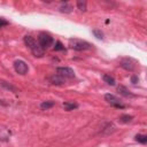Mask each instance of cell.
<instances>
[{
  "label": "cell",
  "instance_id": "cell-1",
  "mask_svg": "<svg viewBox=\"0 0 147 147\" xmlns=\"http://www.w3.org/2000/svg\"><path fill=\"white\" fill-rule=\"evenodd\" d=\"M24 44L30 48V51L33 53L34 56H42L44 55V49L40 47V45L36 41V39L31 36H24Z\"/></svg>",
  "mask_w": 147,
  "mask_h": 147
},
{
  "label": "cell",
  "instance_id": "cell-2",
  "mask_svg": "<svg viewBox=\"0 0 147 147\" xmlns=\"http://www.w3.org/2000/svg\"><path fill=\"white\" fill-rule=\"evenodd\" d=\"M69 46L75 49V51H87L92 48V45L83 39H77V38H71L69 40Z\"/></svg>",
  "mask_w": 147,
  "mask_h": 147
},
{
  "label": "cell",
  "instance_id": "cell-3",
  "mask_svg": "<svg viewBox=\"0 0 147 147\" xmlns=\"http://www.w3.org/2000/svg\"><path fill=\"white\" fill-rule=\"evenodd\" d=\"M53 41H54V40H53V37H52L51 34L46 33V32H41V33L39 34V37H38V44L40 45V47H41L42 49L48 48L49 46H52Z\"/></svg>",
  "mask_w": 147,
  "mask_h": 147
},
{
  "label": "cell",
  "instance_id": "cell-4",
  "mask_svg": "<svg viewBox=\"0 0 147 147\" xmlns=\"http://www.w3.org/2000/svg\"><path fill=\"white\" fill-rule=\"evenodd\" d=\"M105 99H106V101L110 105V106H113V107H115V108H118V109H124L125 108V105L124 103H122V101L117 98V96H115L114 94H106L105 95Z\"/></svg>",
  "mask_w": 147,
  "mask_h": 147
},
{
  "label": "cell",
  "instance_id": "cell-5",
  "mask_svg": "<svg viewBox=\"0 0 147 147\" xmlns=\"http://www.w3.org/2000/svg\"><path fill=\"white\" fill-rule=\"evenodd\" d=\"M56 74L65 79H71V78H75V72L71 68L69 67H59L56 68Z\"/></svg>",
  "mask_w": 147,
  "mask_h": 147
},
{
  "label": "cell",
  "instance_id": "cell-6",
  "mask_svg": "<svg viewBox=\"0 0 147 147\" xmlns=\"http://www.w3.org/2000/svg\"><path fill=\"white\" fill-rule=\"evenodd\" d=\"M14 69H15V71H16L17 74H20V75H25V74L28 72V70H29V67H28V64H26L24 61H22V60H16V61L14 62Z\"/></svg>",
  "mask_w": 147,
  "mask_h": 147
},
{
  "label": "cell",
  "instance_id": "cell-7",
  "mask_svg": "<svg viewBox=\"0 0 147 147\" xmlns=\"http://www.w3.org/2000/svg\"><path fill=\"white\" fill-rule=\"evenodd\" d=\"M48 80H49L52 84H54V85H62L63 83H65V78H63V77L59 76L57 74L52 75V76L48 78Z\"/></svg>",
  "mask_w": 147,
  "mask_h": 147
},
{
  "label": "cell",
  "instance_id": "cell-8",
  "mask_svg": "<svg viewBox=\"0 0 147 147\" xmlns=\"http://www.w3.org/2000/svg\"><path fill=\"white\" fill-rule=\"evenodd\" d=\"M121 67L124 68L125 70H129V71H133V70L136 69V65H134V64L132 63V61L129 60V59H123V60L121 61Z\"/></svg>",
  "mask_w": 147,
  "mask_h": 147
},
{
  "label": "cell",
  "instance_id": "cell-9",
  "mask_svg": "<svg viewBox=\"0 0 147 147\" xmlns=\"http://www.w3.org/2000/svg\"><path fill=\"white\" fill-rule=\"evenodd\" d=\"M117 91H118L119 94H122V95H124V96H126V98H134V96H136L133 93H131V92H130L125 86H123V85H119V86L117 87Z\"/></svg>",
  "mask_w": 147,
  "mask_h": 147
},
{
  "label": "cell",
  "instance_id": "cell-10",
  "mask_svg": "<svg viewBox=\"0 0 147 147\" xmlns=\"http://www.w3.org/2000/svg\"><path fill=\"white\" fill-rule=\"evenodd\" d=\"M63 108H64V110H74V109H76V108H78V103H76V102H71V101H65V102H63Z\"/></svg>",
  "mask_w": 147,
  "mask_h": 147
},
{
  "label": "cell",
  "instance_id": "cell-11",
  "mask_svg": "<svg viewBox=\"0 0 147 147\" xmlns=\"http://www.w3.org/2000/svg\"><path fill=\"white\" fill-rule=\"evenodd\" d=\"M54 105H55V102L52 101V100H49V101H42V102L40 103V108L44 109V110H47V109L54 107Z\"/></svg>",
  "mask_w": 147,
  "mask_h": 147
},
{
  "label": "cell",
  "instance_id": "cell-12",
  "mask_svg": "<svg viewBox=\"0 0 147 147\" xmlns=\"http://www.w3.org/2000/svg\"><path fill=\"white\" fill-rule=\"evenodd\" d=\"M102 79H103L108 85H111V86H114L115 83H116V82H115V78L111 77L110 75H103V76H102Z\"/></svg>",
  "mask_w": 147,
  "mask_h": 147
},
{
  "label": "cell",
  "instance_id": "cell-13",
  "mask_svg": "<svg viewBox=\"0 0 147 147\" xmlns=\"http://www.w3.org/2000/svg\"><path fill=\"white\" fill-rule=\"evenodd\" d=\"M134 139H136V141H138V142H140L142 145H145L147 142V136L146 134H137L134 137Z\"/></svg>",
  "mask_w": 147,
  "mask_h": 147
},
{
  "label": "cell",
  "instance_id": "cell-14",
  "mask_svg": "<svg viewBox=\"0 0 147 147\" xmlns=\"http://www.w3.org/2000/svg\"><path fill=\"white\" fill-rule=\"evenodd\" d=\"M72 9H74L72 6H70L69 3H64L60 7V11H62V13H71Z\"/></svg>",
  "mask_w": 147,
  "mask_h": 147
},
{
  "label": "cell",
  "instance_id": "cell-15",
  "mask_svg": "<svg viewBox=\"0 0 147 147\" xmlns=\"http://www.w3.org/2000/svg\"><path fill=\"white\" fill-rule=\"evenodd\" d=\"M118 119H119L121 123H129V122H131L133 119V116H131V115H122V116H119Z\"/></svg>",
  "mask_w": 147,
  "mask_h": 147
},
{
  "label": "cell",
  "instance_id": "cell-16",
  "mask_svg": "<svg viewBox=\"0 0 147 147\" xmlns=\"http://www.w3.org/2000/svg\"><path fill=\"white\" fill-rule=\"evenodd\" d=\"M77 8L82 11H85L86 10V1H82V0L77 1Z\"/></svg>",
  "mask_w": 147,
  "mask_h": 147
},
{
  "label": "cell",
  "instance_id": "cell-17",
  "mask_svg": "<svg viewBox=\"0 0 147 147\" xmlns=\"http://www.w3.org/2000/svg\"><path fill=\"white\" fill-rule=\"evenodd\" d=\"M6 88H8V90H10V91H13V92H17V88L15 87V86H13V85H10V84H7V82H3V80H1L0 82Z\"/></svg>",
  "mask_w": 147,
  "mask_h": 147
},
{
  "label": "cell",
  "instance_id": "cell-18",
  "mask_svg": "<svg viewBox=\"0 0 147 147\" xmlns=\"http://www.w3.org/2000/svg\"><path fill=\"white\" fill-rule=\"evenodd\" d=\"M54 49L55 51H64V46L61 41H56L55 42V46H54Z\"/></svg>",
  "mask_w": 147,
  "mask_h": 147
},
{
  "label": "cell",
  "instance_id": "cell-19",
  "mask_svg": "<svg viewBox=\"0 0 147 147\" xmlns=\"http://www.w3.org/2000/svg\"><path fill=\"white\" fill-rule=\"evenodd\" d=\"M92 33H93L98 39H103V33H102L100 30H93Z\"/></svg>",
  "mask_w": 147,
  "mask_h": 147
},
{
  "label": "cell",
  "instance_id": "cell-20",
  "mask_svg": "<svg viewBox=\"0 0 147 147\" xmlns=\"http://www.w3.org/2000/svg\"><path fill=\"white\" fill-rule=\"evenodd\" d=\"M9 24L8 21H6L5 18H0V28H3V26H7Z\"/></svg>",
  "mask_w": 147,
  "mask_h": 147
},
{
  "label": "cell",
  "instance_id": "cell-21",
  "mask_svg": "<svg viewBox=\"0 0 147 147\" xmlns=\"http://www.w3.org/2000/svg\"><path fill=\"white\" fill-rule=\"evenodd\" d=\"M131 83H132V84H137V83H139V78H138V76H136V75L131 76Z\"/></svg>",
  "mask_w": 147,
  "mask_h": 147
},
{
  "label": "cell",
  "instance_id": "cell-22",
  "mask_svg": "<svg viewBox=\"0 0 147 147\" xmlns=\"http://www.w3.org/2000/svg\"><path fill=\"white\" fill-rule=\"evenodd\" d=\"M0 105L1 106H7V102H5L3 100H0Z\"/></svg>",
  "mask_w": 147,
  "mask_h": 147
}]
</instances>
